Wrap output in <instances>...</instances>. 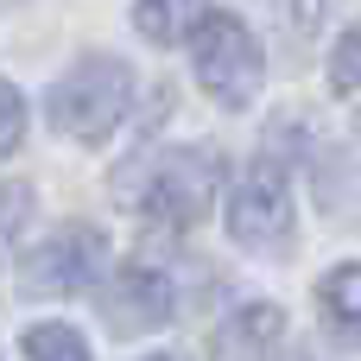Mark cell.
<instances>
[{
  "label": "cell",
  "instance_id": "13",
  "mask_svg": "<svg viewBox=\"0 0 361 361\" xmlns=\"http://www.w3.org/2000/svg\"><path fill=\"white\" fill-rule=\"evenodd\" d=\"M292 13H298V25H324L336 13V0H292Z\"/></svg>",
  "mask_w": 361,
  "mask_h": 361
},
{
  "label": "cell",
  "instance_id": "2",
  "mask_svg": "<svg viewBox=\"0 0 361 361\" xmlns=\"http://www.w3.org/2000/svg\"><path fill=\"white\" fill-rule=\"evenodd\" d=\"M197 76L222 108H247L260 89V44L235 13L197 19Z\"/></svg>",
  "mask_w": 361,
  "mask_h": 361
},
{
  "label": "cell",
  "instance_id": "9",
  "mask_svg": "<svg viewBox=\"0 0 361 361\" xmlns=\"http://www.w3.org/2000/svg\"><path fill=\"white\" fill-rule=\"evenodd\" d=\"M25 355L32 361H89V343L76 330H63V324H38L25 336Z\"/></svg>",
  "mask_w": 361,
  "mask_h": 361
},
{
  "label": "cell",
  "instance_id": "4",
  "mask_svg": "<svg viewBox=\"0 0 361 361\" xmlns=\"http://www.w3.org/2000/svg\"><path fill=\"white\" fill-rule=\"evenodd\" d=\"M216 178H222V152H171L159 165V184H152L146 209L159 222H171V228L178 222H197L209 209V197H216Z\"/></svg>",
  "mask_w": 361,
  "mask_h": 361
},
{
  "label": "cell",
  "instance_id": "3",
  "mask_svg": "<svg viewBox=\"0 0 361 361\" xmlns=\"http://www.w3.org/2000/svg\"><path fill=\"white\" fill-rule=\"evenodd\" d=\"M228 235H235L247 254H286V247H292V184H286L279 165L260 159V165L235 184Z\"/></svg>",
  "mask_w": 361,
  "mask_h": 361
},
{
  "label": "cell",
  "instance_id": "1",
  "mask_svg": "<svg viewBox=\"0 0 361 361\" xmlns=\"http://www.w3.org/2000/svg\"><path fill=\"white\" fill-rule=\"evenodd\" d=\"M44 108H51L57 133L95 146V140H108L127 121V108H133V70L121 57H82L63 82H51Z\"/></svg>",
  "mask_w": 361,
  "mask_h": 361
},
{
  "label": "cell",
  "instance_id": "6",
  "mask_svg": "<svg viewBox=\"0 0 361 361\" xmlns=\"http://www.w3.org/2000/svg\"><path fill=\"white\" fill-rule=\"evenodd\" d=\"M102 317L114 324V336H140V330H159L171 317V279L152 273V267H121L114 286L102 292Z\"/></svg>",
  "mask_w": 361,
  "mask_h": 361
},
{
  "label": "cell",
  "instance_id": "11",
  "mask_svg": "<svg viewBox=\"0 0 361 361\" xmlns=\"http://www.w3.org/2000/svg\"><path fill=\"white\" fill-rule=\"evenodd\" d=\"M19 140H25V102H19L13 82H0V159H6Z\"/></svg>",
  "mask_w": 361,
  "mask_h": 361
},
{
  "label": "cell",
  "instance_id": "5",
  "mask_svg": "<svg viewBox=\"0 0 361 361\" xmlns=\"http://www.w3.org/2000/svg\"><path fill=\"white\" fill-rule=\"evenodd\" d=\"M108 273V235L89 222H70L38 260H32V292H82L89 279Z\"/></svg>",
  "mask_w": 361,
  "mask_h": 361
},
{
  "label": "cell",
  "instance_id": "10",
  "mask_svg": "<svg viewBox=\"0 0 361 361\" xmlns=\"http://www.w3.org/2000/svg\"><path fill=\"white\" fill-rule=\"evenodd\" d=\"M25 222H32V184H0V260L13 254Z\"/></svg>",
  "mask_w": 361,
  "mask_h": 361
},
{
  "label": "cell",
  "instance_id": "7",
  "mask_svg": "<svg viewBox=\"0 0 361 361\" xmlns=\"http://www.w3.org/2000/svg\"><path fill=\"white\" fill-rule=\"evenodd\" d=\"M197 19H203L197 0H140V6H133V25H140L146 44H178Z\"/></svg>",
  "mask_w": 361,
  "mask_h": 361
},
{
  "label": "cell",
  "instance_id": "12",
  "mask_svg": "<svg viewBox=\"0 0 361 361\" xmlns=\"http://www.w3.org/2000/svg\"><path fill=\"white\" fill-rule=\"evenodd\" d=\"M330 89L336 95H355V32H343V44L330 57Z\"/></svg>",
  "mask_w": 361,
  "mask_h": 361
},
{
  "label": "cell",
  "instance_id": "14",
  "mask_svg": "<svg viewBox=\"0 0 361 361\" xmlns=\"http://www.w3.org/2000/svg\"><path fill=\"white\" fill-rule=\"evenodd\" d=\"M152 361H165V355H152Z\"/></svg>",
  "mask_w": 361,
  "mask_h": 361
},
{
  "label": "cell",
  "instance_id": "8",
  "mask_svg": "<svg viewBox=\"0 0 361 361\" xmlns=\"http://www.w3.org/2000/svg\"><path fill=\"white\" fill-rule=\"evenodd\" d=\"M324 305H330V317H336L343 336L361 324V273H355V267H336V273L324 279Z\"/></svg>",
  "mask_w": 361,
  "mask_h": 361
}]
</instances>
